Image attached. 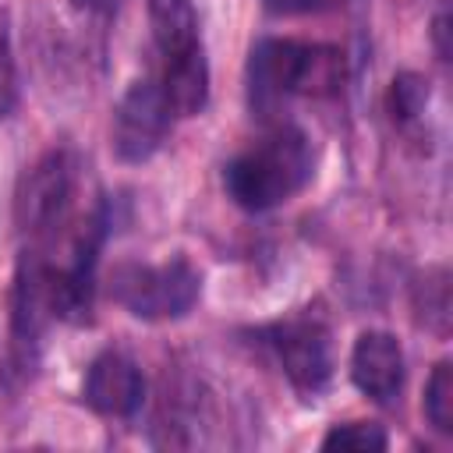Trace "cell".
Instances as JSON below:
<instances>
[{
    "label": "cell",
    "instance_id": "cell-2",
    "mask_svg": "<svg viewBox=\"0 0 453 453\" xmlns=\"http://www.w3.org/2000/svg\"><path fill=\"white\" fill-rule=\"evenodd\" d=\"M311 145L297 127H276L258 145L234 156L223 170L230 198L248 212H265L294 198L311 180Z\"/></svg>",
    "mask_w": 453,
    "mask_h": 453
},
{
    "label": "cell",
    "instance_id": "cell-4",
    "mask_svg": "<svg viewBox=\"0 0 453 453\" xmlns=\"http://www.w3.org/2000/svg\"><path fill=\"white\" fill-rule=\"evenodd\" d=\"M78 195V163L71 152H50L39 159V166L25 177V188L18 195V223L28 237L50 241L71 223Z\"/></svg>",
    "mask_w": 453,
    "mask_h": 453
},
{
    "label": "cell",
    "instance_id": "cell-8",
    "mask_svg": "<svg viewBox=\"0 0 453 453\" xmlns=\"http://www.w3.org/2000/svg\"><path fill=\"white\" fill-rule=\"evenodd\" d=\"M350 379L375 403L396 400V393L403 386V350H400L396 336L379 333V329L361 333L350 350Z\"/></svg>",
    "mask_w": 453,
    "mask_h": 453
},
{
    "label": "cell",
    "instance_id": "cell-11",
    "mask_svg": "<svg viewBox=\"0 0 453 453\" xmlns=\"http://www.w3.org/2000/svg\"><path fill=\"white\" fill-rule=\"evenodd\" d=\"M425 418L439 432H453V365L439 361L425 386Z\"/></svg>",
    "mask_w": 453,
    "mask_h": 453
},
{
    "label": "cell",
    "instance_id": "cell-10",
    "mask_svg": "<svg viewBox=\"0 0 453 453\" xmlns=\"http://www.w3.org/2000/svg\"><path fill=\"white\" fill-rule=\"evenodd\" d=\"M149 25L163 60L184 57L202 46L198 39V14L191 0H149Z\"/></svg>",
    "mask_w": 453,
    "mask_h": 453
},
{
    "label": "cell",
    "instance_id": "cell-15",
    "mask_svg": "<svg viewBox=\"0 0 453 453\" xmlns=\"http://www.w3.org/2000/svg\"><path fill=\"white\" fill-rule=\"evenodd\" d=\"M11 106H14V60H11L7 32L0 25V117L11 113Z\"/></svg>",
    "mask_w": 453,
    "mask_h": 453
},
{
    "label": "cell",
    "instance_id": "cell-16",
    "mask_svg": "<svg viewBox=\"0 0 453 453\" xmlns=\"http://www.w3.org/2000/svg\"><path fill=\"white\" fill-rule=\"evenodd\" d=\"M435 39H439V53H442V60H446V53H449V50H446V18L435 21Z\"/></svg>",
    "mask_w": 453,
    "mask_h": 453
},
{
    "label": "cell",
    "instance_id": "cell-7",
    "mask_svg": "<svg viewBox=\"0 0 453 453\" xmlns=\"http://www.w3.org/2000/svg\"><path fill=\"white\" fill-rule=\"evenodd\" d=\"M85 400L92 411L110 414V418H131L142 400H145V379L142 368L120 354V350H103L85 375Z\"/></svg>",
    "mask_w": 453,
    "mask_h": 453
},
{
    "label": "cell",
    "instance_id": "cell-13",
    "mask_svg": "<svg viewBox=\"0 0 453 453\" xmlns=\"http://www.w3.org/2000/svg\"><path fill=\"white\" fill-rule=\"evenodd\" d=\"M386 432L372 421H347V425H336L326 439H322V449H354V453H379L386 449Z\"/></svg>",
    "mask_w": 453,
    "mask_h": 453
},
{
    "label": "cell",
    "instance_id": "cell-3",
    "mask_svg": "<svg viewBox=\"0 0 453 453\" xmlns=\"http://www.w3.org/2000/svg\"><path fill=\"white\" fill-rule=\"evenodd\" d=\"M202 276L188 258H170L163 265H117L110 276V294L134 319H180L198 301Z\"/></svg>",
    "mask_w": 453,
    "mask_h": 453
},
{
    "label": "cell",
    "instance_id": "cell-5",
    "mask_svg": "<svg viewBox=\"0 0 453 453\" xmlns=\"http://www.w3.org/2000/svg\"><path fill=\"white\" fill-rule=\"evenodd\" d=\"M269 343L290 379V386L304 396H315L329 386L333 379V347H329V329L311 319L297 315L287 322H276L269 329Z\"/></svg>",
    "mask_w": 453,
    "mask_h": 453
},
{
    "label": "cell",
    "instance_id": "cell-12",
    "mask_svg": "<svg viewBox=\"0 0 453 453\" xmlns=\"http://www.w3.org/2000/svg\"><path fill=\"white\" fill-rule=\"evenodd\" d=\"M425 103H428V81L414 71H403L393 78L389 85V113L396 124H411L425 113Z\"/></svg>",
    "mask_w": 453,
    "mask_h": 453
},
{
    "label": "cell",
    "instance_id": "cell-6",
    "mask_svg": "<svg viewBox=\"0 0 453 453\" xmlns=\"http://www.w3.org/2000/svg\"><path fill=\"white\" fill-rule=\"evenodd\" d=\"M170 131V106L159 85L152 81H134L113 113V152L124 163H142L149 159Z\"/></svg>",
    "mask_w": 453,
    "mask_h": 453
},
{
    "label": "cell",
    "instance_id": "cell-14",
    "mask_svg": "<svg viewBox=\"0 0 453 453\" xmlns=\"http://www.w3.org/2000/svg\"><path fill=\"white\" fill-rule=\"evenodd\" d=\"M347 0H265V11L269 14H322V11H336L343 7Z\"/></svg>",
    "mask_w": 453,
    "mask_h": 453
},
{
    "label": "cell",
    "instance_id": "cell-1",
    "mask_svg": "<svg viewBox=\"0 0 453 453\" xmlns=\"http://www.w3.org/2000/svg\"><path fill=\"white\" fill-rule=\"evenodd\" d=\"M343 85V53L322 42L262 39L248 60V103L273 117L290 96H333Z\"/></svg>",
    "mask_w": 453,
    "mask_h": 453
},
{
    "label": "cell",
    "instance_id": "cell-9",
    "mask_svg": "<svg viewBox=\"0 0 453 453\" xmlns=\"http://www.w3.org/2000/svg\"><path fill=\"white\" fill-rule=\"evenodd\" d=\"M163 96L170 113L177 117H195L205 99H209V64H205V50H191L184 57L163 60Z\"/></svg>",
    "mask_w": 453,
    "mask_h": 453
}]
</instances>
